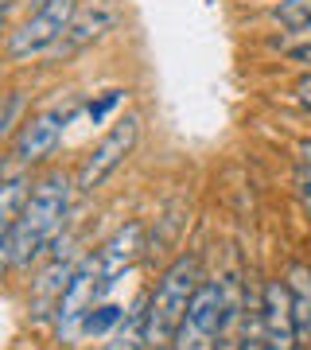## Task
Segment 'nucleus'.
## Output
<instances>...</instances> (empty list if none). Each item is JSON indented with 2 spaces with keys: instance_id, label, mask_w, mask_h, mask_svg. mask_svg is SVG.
Wrapping results in <instances>:
<instances>
[{
  "instance_id": "1",
  "label": "nucleus",
  "mask_w": 311,
  "mask_h": 350,
  "mask_svg": "<svg viewBox=\"0 0 311 350\" xmlns=\"http://www.w3.org/2000/svg\"><path fill=\"white\" fill-rule=\"evenodd\" d=\"M78 183L66 172H47L36 179V191L16 222L0 226V265L8 273H24L43 257H51L55 241L62 238V226L70 214Z\"/></svg>"
},
{
  "instance_id": "2",
  "label": "nucleus",
  "mask_w": 311,
  "mask_h": 350,
  "mask_svg": "<svg viewBox=\"0 0 311 350\" xmlns=\"http://www.w3.org/2000/svg\"><path fill=\"white\" fill-rule=\"evenodd\" d=\"M202 284V261L199 253H179L148 292V312H144V347L148 350H172V338L179 331L187 304Z\"/></svg>"
},
{
  "instance_id": "3",
  "label": "nucleus",
  "mask_w": 311,
  "mask_h": 350,
  "mask_svg": "<svg viewBox=\"0 0 311 350\" xmlns=\"http://www.w3.org/2000/svg\"><path fill=\"white\" fill-rule=\"evenodd\" d=\"M230 280H202L187 304L179 331L172 338V350H218L234 327V300Z\"/></svg>"
},
{
  "instance_id": "4",
  "label": "nucleus",
  "mask_w": 311,
  "mask_h": 350,
  "mask_svg": "<svg viewBox=\"0 0 311 350\" xmlns=\"http://www.w3.org/2000/svg\"><path fill=\"white\" fill-rule=\"evenodd\" d=\"M78 16V0H39L24 24H16L4 39V55L8 63L24 66L31 59H47L59 47V39L66 36L70 20Z\"/></svg>"
},
{
  "instance_id": "5",
  "label": "nucleus",
  "mask_w": 311,
  "mask_h": 350,
  "mask_svg": "<svg viewBox=\"0 0 311 350\" xmlns=\"http://www.w3.org/2000/svg\"><path fill=\"white\" fill-rule=\"evenodd\" d=\"M94 304H101V269H98V253H82L70 284L62 288L59 304H55V315H51V331H55V342L59 347H78L82 342V323Z\"/></svg>"
},
{
  "instance_id": "6",
  "label": "nucleus",
  "mask_w": 311,
  "mask_h": 350,
  "mask_svg": "<svg viewBox=\"0 0 311 350\" xmlns=\"http://www.w3.org/2000/svg\"><path fill=\"white\" fill-rule=\"evenodd\" d=\"M78 113H86V105L78 98H70L66 105H55V109L31 113L24 125L12 133V140H8V160L24 163V167L51 160V156L59 152L62 137H66V125L75 121Z\"/></svg>"
},
{
  "instance_id": "7",
  "label": "nucleus",
  "mask_w": 311,
  "mask_h": 350,
  "mask_svg": "<svg viewBox=\"0 0 311 350\" xmlns=\"http://www.w3.org/2000/svg\"><path fill=\"white\" fill-rule=\"evenodd\" d=\"M137 137H140L137 113H124L121 121H113V129L86 152V160L78 163V172H75L78 195H94L98 187H105V179L129 160V152L137 148Z\"/></svg>"
},
{
  "instance_id": "8",
  "label": "nucleus",
  "mask_w": 311,
  "mask_h": 350,
  "mask_svg": "<svg viewBox=\"0 0 311 350\" xmlns=\"http://www.w3.org/2000/svg\"><path fill=\"white\" fill-rule=\"evenodd\" d=\"M261 335L265 350H303L284 276H269L261 284Z\"/></svg>"
},
{
  "instance_id": "9",
  "label": "nucleus",
  "mask_w": 311,
  "mask_h": 350,
  "mask_svg": "<svg viewBox=\"0 0 311 350\" xmlns=\"http://www.w3.org/2000/svg\"><path fill=\"white\" fill-rule=\"evenodd\" d=\"M144 250H148V245H144V222H137V218L124 222V226H117L109 238L94 250L98 253V269H101V300L121 284V276L137 265V257Z\"/></svg>"
},
{
  "instance_id": "10",
  "label": "nucleus",
  "mask_w": 311,
  "mask_h": 350,
  "mask_svg": "<svg viewBox=\"0 0 311 350\" xmlns=\"http://www.w3.org/2000/svg\"><path fill=\"white\" fill-rule=\"evenodd\" d=\"M113 27H117V8H113V4L98 0V4H90V8H78V16L70 20V27H66V36L59 39V47L51 51L47 59L51 63H66V59L82 55L86 47H94L98 39H105Z\"/></svg>"
},
{
  "instance_id": "11",
  "label": "nucleus",
  "mask_w": 311,
  "mask_h": 350,
  "mask_svg": "<svg viewBox=\"0 0 311 350\" xmlns=\"http://www.w3.org/2000/svg\"><path fill=\"white\" fill-rule=\"evenodd\" d=\"M31 191H36L31 172H27L24 163H16V160H8V156H4V183H0V226L20 218V211H24L27 199H31Z\"/></svg>"
},
{
  "instance_id": "12",
  "label": "nucleus",
  "mask_w": 311,
  "mask_h": 350,
  "mask_svg": "<svg viewBox=\"0 0 311 350\" xmlns=\"http://www.w3.org/2000/svg\"><path fill=\"white\" fill-rule=\"evenodd\" d=\"M284 284L292 296V312H296V331L303 350H311V265L308 261H292L284 269Z\"/></svg>"
},
{
  "instance_id": "13",
  "label": "nucleus",
  "mask_w": 311,
  "mask_h": 350,
  "mask_svg": "<svg viewBox=\"0 0 311 350\" xmlns=\"http://www.w3.org/2000/svg\"><path fill=\"white\" fill-rule=\"evenodd\" d=\"M144 312H148V296H140V300L124 312V319L117 323V331L109 335V342L101 350H148L144 347Z\"/></svg>"
},
{
  "instance_id": "14",
  "label": "nucleus",
  "mask_w": 311,
  "mask_h": 350,
  "mask_svg": "<svg viewBox=\"0 0 311 350\" xmlns=\"http://www.w3.org/2000/svg\"><path fill=\"white\" fill-rule=\"evenodd\" d=\"M269 47L280 51L292 63L311 66V27H284L280 36H269Z\"/></svg>"
},
{
  "instance_id": "15",
  "label": "nucleus",
  "mask_w": 311,
  "mask_h": 350,
  "mask_svg": "<svg viewBox=\"0 0 311 350\" xmlns=\"http://www.w3.org/2000/svg\"><path fill=\"white\" fill-rule=\"evenodd\" d=\"M124 319V308L121 304H113V300H101L90 308L86 315V323H82V335L86 338H109L113 331H117V323Z\"/></svg>"
},
{
  "instance_id": "16",
  "label": "nucleus",
  "mask_w": 311,
  "mask_h": 350,
  "mask_svg": "<svg viewBox=\"0 0 311 350\" xmlns=\"http://www.w3.org/2000/svg\"><path fill=\"white\" fill-rule=\"evenodd\" d=\"M273 20L280 27H311V0H280L273 8Z\"/></svg>"
},
{
  "instance_id": "17",
  "label": "nucleus",
  "mask_w": 311,
  "mask_h": 350,
  "mask_svg": "<svg viewBox=\"0 0 311 350\" xmlns=\"http://www.w3.org/2000/svg\"><path fill=\"white\" fill-rule=\"evenodd\" d=\"M20 113H24V94H20V90H8V94H4V109H0V137H4V144L12 140L16 129L24 125Z\"/></svg>"
},
{
  "instance_id": "18",
  "label": "nucleus",
  "mask_w": 311,
  "mask_h": 350,
  "mask_svg": "<svg viewBox=\"0 0 311 350\" xmlns=\"http://www.w3.org/2000/svg\"><path fill=\"white\" fill-rule=\"evenodd\" d=\"M124 101V90H105V94H98V98H90L86 101V117H90V125H101L105 117H109L117 105Z\"/></svg>"
},
{
  "instance_id": "19",
  "label": "nucleus",
  "mask_w": 311,
  "mask_h": 350,
  "mask_svg": "<svg viewBox=\"0 0 311 350\" xmlns=\"http://www.w3.org/2000/svg\"><path fill=\"white\" fill-rule=\"evenodd\" d=\"M296 199H299V206H303V214L311 218V167L303 160L296 163Z\"/></svg>"
},
{
  "instance_id": "20",
  "label": "nucleus",
  "mask_w": 311,
  "mask_h": 350,
  "mask_svg": "<svg viewBox=\"0 0 311 350\" xmlns=\"http://www.w3.org/2000/svg\"><path fill=\"white\" fill-rule=\"evenodd\" d=\"M296 101L311 113V75H303V78L296 82Z\"/></svg>"
},
{
  "instance_id": "21",
  "label": "nucleus",
  "mask_w": 311,
  "mask_h": 350,
  "mask_svg": "<svg viewBox=\"0 0 311 350\" xmlns=\"http://www.w3.org/2000/svg\"><path fill=\"white\" fill-rule=\"evenodd\" d=\"M16 4H20V0H0V16H4V20H12Z\"/></svg>"
},
{
  "instance_id": "22",
  "label": "nucleus",
  "mask_w": 311,
  "mask_h": 350,
  "mask_svg": "<svg viewBox=\"0 0 311 350\" xmlns=\"http://www.w3.org/2000/svg\"><path fill=\"white\" fill-rule=\"evenodd\" d=\"M299 160L311 167V140H303V144H299Z\"/></svg>"
}]
</instances>
